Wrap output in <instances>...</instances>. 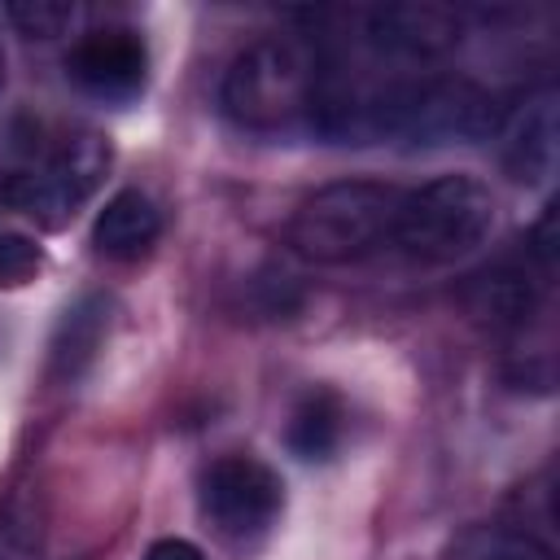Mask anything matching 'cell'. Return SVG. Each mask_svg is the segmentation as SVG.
Masks as SVG:
<instances>
[{
    "mask_svg": "<svg viewBox=\"0 0 560 560\" xmlns=\"http://www.w3.org/2000/svg\"><path fill=\"white\" fill-rule=\"evenodd\" d=\"M319 83L324 70L311 44L267 35L232 57L219 96L236 127L258 136H284L315 122Z\"/></svg>",
    "mask_w": 560,
    "mask_h": 560,
    "instance_id": "6da1fadb",
    "label": "cell"
},
{
    "mask_svg": "<svg viewBox=\"0 0 560 560\" xmlns=\"http://www.w3.org/2000/svg\"><path fill=\"white\" fill-rule=\"evenodd\" d=\"M494 232V192L477 175H438L402 192L389 249L420 267H446L477 254Z\"/></svg>",
    "mask_w": 560,
    "mask_h": 560,
    "instance_id": "7a4b0ae2",
    "label": "cell"
},
{
    "mask_svg": "<svg viewBox=\"0 0 560 560\" xmlns=\"http://www.w3.org/2000/svg\"><path fill=\"white\" fill-rule=\"evenodd\" d=\"M402 188L381 179H337L311 192L289 219V245L306 262L346 267L389 245Z\"/></svg>",
    "mask_w": 560,
    "mask_h": 560,
    "instance_id": "3957f363",
    "label": "cell"
},
{
    "mask_svg": "<svg viewBox=\"0 0 560 560\" xmlns=\"http://www.w3.org/2000/svg\"><path fill=\"white\" fill-rule=\"evenodd\" d=\"M109 162L114 149L101 131L61 136L52 149H44V158H35L0 184V201L39 223H66L101 188Z\"/></svg>",
    "mask_w": 560,
    "mask_h": 560,
    "instance_id": "277c9868",
    "label": "cell"
},
{
    "mask_svg": "<svg viewBox=\"0 0 560 560\" xmlns=\"http://www.w3.org/2000/svg\"><path fill=\"white\" fill-rule=\"evenodd\" d=\"M284 508V481L254 455H223L201 472V516L228 542L262 538Z\"/></svg>",
    "mask_w": 560,
    "mask_h": 560,
    "instance_id": "5b68a950",
    "label": "cell"
},
{
    "mask_svg": "<svg viewBox=\"0 0 560 560\" xmlns=\"http://www.w3.org/2000/svg\"><path fill=\"white\" fill-rule=\"evenodd\" d=\"M464 39V18L446 4H381L363 13V44L389 61H438Z\"/></svg>",
    "mask_w": 560,
    "mask_h": 560,
    "instance_id": "8992f818",
    "label": "cell"
},
{
    "mask_svg": "<svg viewBox=\"0 0 560 560\" xmlns=\"http://www.w3.org/2000/svg\"><path fill=\"white\" fill-rule=\"evenodd\" d=\"M66 74L96 101H131L149 79V48L131 26H101L79 35L66 57Z\"/></svg>",
    "mask_w": 560,
    "mask_h": 560,
    "instance_id": "52a82bcc",
    "label": "cell"
},
{
    "mask_svg": "<svg viewBox=\"0 0 560 560\" xmlns=\"http://www.w3.org/2000/svg\"><path fill=\"white\" fill-rule=\"evenodd\" d=\"M503 166L521 184H547L556 175V88L529 92L503 122Z\"/></svg>",
    "mask_w": 560,
    "mask_h": 560,
    "instance_id": "ba28073f",
    "label": "cell"
},
{
    "mask_svg": "<svg viewBox=\"0 0 560 560\" xmlns=\"http://www.w3.org/2000/svg\"><path fill=\"white\" fill-rule=\"evenodd\" d=\"M162 236V214L158 206L140 192V188H122L105 201V210L96 214V228H92V241L105 258H140L153 249V241Z\"/></svg>",
    "mask_w": 560,
    "mask_h": 560,
    "instance_id": "9c48e42d",
    "label": "cell"
},
{
    "mask_svg": "<svg viewBox=\"0 0 560 560\" xmlns=\"http://www.w3.org/2000/svg\"><path fill=\"white\" fill-rule=\"evenodd\" d=\"M105 324H109V306H105V298H79L66 315H61V324H57V332H52V376L57 381H74V376H83V368L96 359V350H101V337H105Z\"/></svg>",
    "mask_w": 560,
    "mask_h": 560,
    "instance_id": "30bf717a",
    "label": "cell"
},
{
    "mask_svg": "<svg viewBox=\"0 0 560 560\" xmlns=\"http://www.w3.org/2000/svg\"><path fill=\"white\" fill-rule=\"evenodd\" d=\"M341 442V402L332 389H311L289 420V451L298 459H328Z\"/></svg>",
    "mask_w": 560,
    "mask_h": 560,
    "instance_id": "8fae6325",
    "label": "cell"
},
{
    "mask_svg": "<svg viewBox=\"0 0 560 560\" xmlns=\"http://www.w3.org/2000/svg\"><path fill=\"white\" fill-rule=\"evenodd\" d=\"M451 560H551V547L512 525H481L455 542Z\"/></svg>",
    "mask_w": 560,
    "mask_h": 560,
    "instance_id": "7c38bea8",
    "label": "cell"
},
{
    "mask_svg": "<svg viewBox=\"0 0 560 560\" xmlns=\"http://www.w3.org/2000/svg\"><path fill=\"white\" fill-rule=\"evenodd\" d=\"M39 267H44V249L31 236H22V232L0 228V289H13V284L35 280Z\"/></svg>",
    "mask_w": 560,
    "mask_h": 560,
    "instance_id": "4fadbf2b",
    "label": "cell"
},
{
    "mask_svg": "<svg viewBox=\"0 0 560 560\" xmlns=\"http://www.w3.org/2000/svg\"><path fill=\"white\" fill-rule=\"evenodd\" d=\"M4 13H9V22H18L26 35H39V39H52V35L70 31V26H74V18H79V9H74V4H61V0L9 4Z\"/></svg>",
    "mask_w": 560,
    "mask_h": 560,
    "instance_id": "5bb4252c",
    "label": "cell"
},
{
    "mask_svg": "<svg viewBox=\"0 0 560 560\" xmlns=\"http://www.w3.org/2000/svg\"><path fill=\"white\" fill-rule=\"evenodd\" d=\"M0 560H44L39 534L31 529L26 516H4L0 521Z\"/></svg>",
    "mask_w": 560,
    "mask_h": 560,
    "instance_id": "9a60e30c",
    "label": "cell"
},
{
    "mask_svg": "<svg viewBox=\"0 0 560 560\" xmlns=\"http://www.w3.org/2000/svg\"><path fill=\"white\" fill-rule=\"evenodd\" d=\"M144 560H206V556H201V547L188 542V538H158V542L144 551Z\"/></svg>",
    "mask_w": 560,
    "mask_h": 560,
    "instance_id": "2e32d148",
    "label": "cell"
},
{
    "mask_svg": "<svg viewBox=\"0 0 560 560\" xmlns=\"http://www.w3.org/2000/svg\"><path fill=\"white\" fill-rule=\"evenodd\" d=\"M0 92H4V48H0Z\"/></svg>",
    "mask_w": 560,
    "mask_h": 560,
    "instance_id": "e0dca14e",
    "label": "cell"
}]
</instances>
